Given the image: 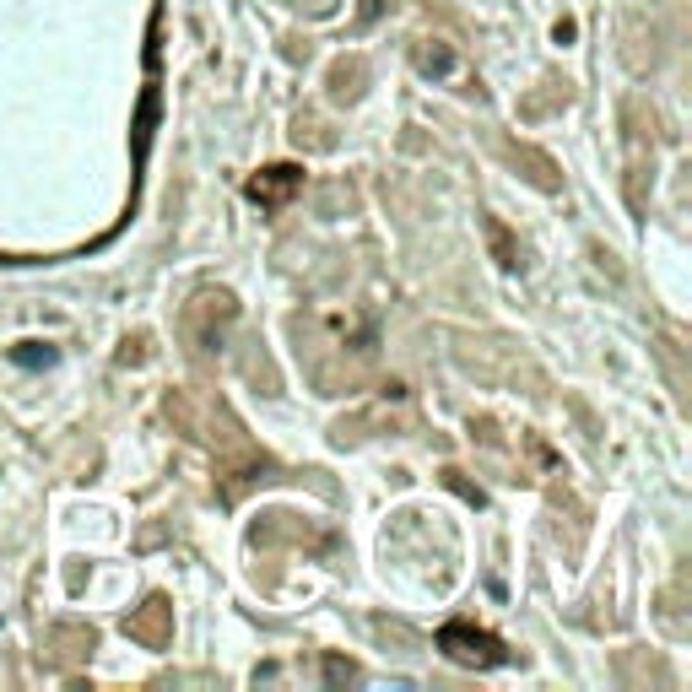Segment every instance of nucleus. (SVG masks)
Listing matches in <instances>:
<instances>
[{
	"label": "nucleus",
	"mask_w": 692,
	"mask_h": 692,
	"mask_svg": "<svg viewBox=\"0 0 692 692\" xmlns=\"http://www.w3.org/2000/svg\"><path fill=\"white\" fill-rule=\"evenodd\" d=\"M298 179H303V173H298V168H265V173H260V179H255V184H249V195H255V201H260V206H282V201H287V195H292V190H298Z\"/></svg>",
	"instance_id": "f03ea898"
},
{
	"label": "nucleus",
	"mask_w": 692,
	"mask_h": 692,
	"mask_svg": "<svg viewBox=\"0 0 692 692\" xmlns=\"http://www.w3.org/2000/svg\"><path fill=\"white\" fill-rule=\"evenodd\" d=\"M438 644H444L460 665H498V660H503V644H498V638H492V633H471V628H460V622L438 633Z\"/></svg>",
	"instance_id": "f257e3e1"
}]
</instances>
